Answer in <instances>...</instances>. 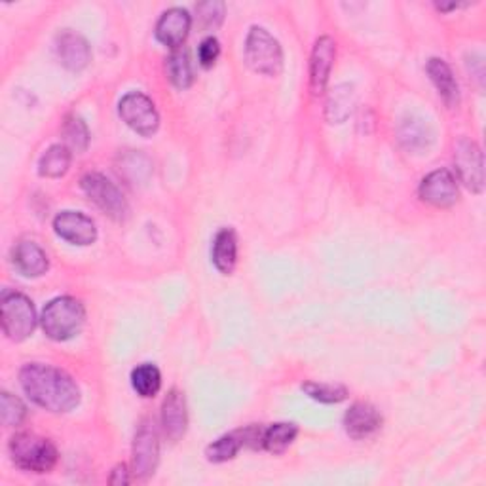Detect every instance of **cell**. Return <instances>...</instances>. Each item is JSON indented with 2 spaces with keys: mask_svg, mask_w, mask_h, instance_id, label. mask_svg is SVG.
Segmentation results:
<instances>
[{
  "mask_svg": "<svg viewBox=\"0 0 486 486\" xmlns=\"http://www.w3.org/2000/svg\"><path fill=\"white\" fill-rule=\"evenodd\" d=\"M297 435H299L297 424H289V422L273 424L264 430L263 449H266L272 454H283L293 445V441L297 439Z\"/></svg>",
  "mask_w": 486,
  "mask_h": 486,
  "instance_id": "cell-23",
  "label": "cell"
},
{
  "mask_svg": "<svg viewBox=\"0 0 486 486\" xmlns=\"http://www.w3.org/2000/svg\"><path fill=\"white\" fill-rule=\"evenodd\" d=\"M111 484H128L132 479H130V471L128 468L124 466V463H120V466H116L111 473Z\"/></svg>",
  "mask_w": 486,
  "mask_h": 486,
  "instance_id": "cell-32",
  "label": "cell"
},
{
  "mask_svg": "<svg viewBox=\"0 0 486 486\" xmlns=\"http://www.w3.org/2000/svg\"><path fill=\"white\" fill-rule=\"evenodd\" d=\"M132 386L141 397H154L162 386V374L158 367L144 363L134 369L132 372Z\"/></svg>",
  "mask_w": 486,
  "mask_h": 486,
  "instance_id": "cell-24",
  "label": "cell"
},
{
  "mask_svg": "<svg viewBox=\"0 0 486 486\" xmlns=\"http://www.w3.org/2000/svg\"><path fill=\"white\" fill-rule=\"evenodd\" d=\"M190 27H193V17L184 8H172L162 14L156 24V38L167 48H181L186 40Z\"/></svg>",
  "mask_w": 486,
  "mask_h": 486,
  "instance_id": "cell-13",
  "label": "cell"
},
{
  "mask_svg": "<svg viewBox=\"0 0 486 486\" xmlns=\"http://www.w3.org/2000/svg\"><path fill=\"white\" fill-rule=\"evenodd\" d=\"M245 63L251 71L266 76H278L283 69V52L280 42L263 27H251L245 40Z\"/></svg>",
  "mask_w": 486,
  "mask_h": 486,
  "instance_id": "cell-4",
  "label": "cell"
},
{
  "mask_svg": "<svg viewBox=\"0 0 486 486\" xmlns=\"http://www.w3.org/2000/svg\"><path fill=\"white\" fill-rule=\"evenodd\" d=\"M10 456L17 468L33 473H48L57 463L54 442L35 433H17L10 439Z\"/></svg>",
  "mask_w": 486,
  "mask_h": 486,
  "instance_id": "cell-3",
  "label": "cell"
},
{
  "mask_svg": "<svg viewBox=\"0 0 486 486\" xmlns=\"http://www.w3.org/2000/svg\"><path fill=\"white\" fill-rule=\"evenodd\" d=\"M118 113L120 118L125 122V125H130L135 134L143 137L154 135L160 125V114L156 111V104L153 103V99L139 92L124 95L118 104Z\"/></svg>",
  "mask_w": 486,
  "mask_h": 486,
  "instance_id": "cell-6",
  "label": "cell"
},
{
  "mask_svg": "<svg viewBox=\"0 0 486 486\" xmlns=\"http://www.w3.org/2000/svg\"><path fill=\"white\" fill-rule=\"evenodd\" d=\"M84 322H86V310H84L80 301L73 297L54 299L42 310L40 318L46 336L57 342L69 341V338L76 336L82 331Z\"/></svg>",
  "mask_w": 486,
  "mask_h": 486,
  "instance_id": "cell-2",
  "label": "cell"
},
{
  "mask_svg": "<svg viewBox=\"0 0 486 486\" xmlns=\"http://www.w3.org/2000/svg\"><path fill=\"white\" fill-rule=\"evenodd\" d=\"M0 322L5 334L14 342H24L36 329L33 303L21 293H5L0 303Z\"/></svg>",
  "mask_w": 486,
  "mask_h": 486,
  "instance_id": "cell-5",
  "label": "cell"
},
{
  "mask_svg": "<svg viewBox=\"0 0 486 486\" xmlns=\"http://www.w3.org/2000/svg\"><path fill=\"white\" fill-rule=\"evenodd\" d=\"M454 164L460 181L466 184L471 193H482L484 188V167L482 153L479 144L470 139H460L454 144Z\"/></svg>",
  "mask_w": 486,
  "mask_h": 486,
  "instance_id": "cell-9",
  "label": "cell"
},
{
  "mask_svg": "<svg viewBox=\"0 0 486 486\" xmlns=\"http://www.w3.org/2000/svg\"><path fill=\"white\" fill-rule=\"evenodd\" d=\"M63 135H65L67 146L76 153H84L88 149L90 132L88 125L80 116H69L65 125H63Z\"/></svg>",
  "mask_w": 486,
  "mask_h": 486,
  "instance_id": "cell-27",
  "label": "cell"
},
{
  "mask_svg": "<svg viewBox=\"0 0 486 486\" xmlns=\"http://www.w3.org/2000/svg\"><path fill=\"white\" fill-rule=\"evenodd\" d=\"M57 55L63 63V67L76 73L84 67H88L92 52L86 38L73 31H65L57 36Z\"/></svg>",
  "mask_w": 486,
  "mask_h": 486,
  "instance_id": "cell-15",
  "label": "cell"
},
{
  "mask_svg": "<svg viewBox=\"0 0 486 486\" xmlns=\"http://www.w3.org/2000/svg\"><path fill=\"white\" fill-rule=\"evenodd\" d=\"M428 74H430L431 82L435 84L441 99L445 101L449 107H458L460 88H458V82H456L451 67L447 65V61L439 59V57L430 59L428 61Z\"/></svg>",
  "mask_w": 486,
  "mask_h": 486,
  "instance_id": "cell-18",
  "label": "cell"
},
{
  "mask_svg": "<svg viewBox=\"0 0 486 486\" xmlns=\"http://www.w3.org/2000/svg\"><path fill=\"white\" fill-rule=\"evenodd\" d=\"M55 234L73 245H92L97 240L95 223L78 211H63L54 219Z\"/></svg>",
  "mask_w": 486,
  "mask_h": 486,
  "instance_id": "cell-11",
  "label": "cell"
},
{
  "mask_svg": "<svg viewBox=\"0 0 486 486\" xmlns=\"http://www.w3.org/2000/svg\"><path fill=\"white\" fill-rule=\"evenodd\" d=\"M165 73L167 78L172 80V84L179 90H186L194 80L193 73V63H190L188 52L183 48H177L172 52V55L165 61Z\"/></svg>",
  "mask_w": 486,
  "mask_h": 486,
  "instance_id": "cell-21",
  "label": "cell"
},
{
  "mask_svg": "<svg viewBox=\"0 0 486 486\" xmlns=\"http://www.w3.org/2000/svg\"><path fill=\"white\" fill-rule=\"evenodd\" d=\"M399 139L409 151H422L430 144L431 132L428 128V124H424L422 120H407L401 125Z\"/></svg>",
  "mask_w": 486,
  "mask_h": 486,
  "instance_id": "cell-26",
  "label": "cell"
},
{
  "mask_svg": "<svg viewBox=\"0 0 486 486\" xmlns=\"http://www.w3.org/2000/svg\"><path fill=\"white\" fill-rule=\"evenodd\" d=\"M211 259H213V264L221 273H232V270L236 268L238 240H236L234 230L223 228L219 232V234L215 236V242H213Z\"/></svg>",
  "mask_w": 486,
  "mask_h": 486,
  "instance_id": "cell-19",
  "label": "cell"
},
{
  "mask_svg": "<svg viewBox=\"0 0 486 486\" xmlns=\"http://www.w3.org/2000/svg\"><path fill=\"white\" fill-rule=\"evenodd\" d=\"M82 190L86 196L114 221H122L128 215V202L124 200L122 193L114 183L101 174H88L82 177Z\"/></svg>",
  "mask_w": 486,
  "mask_h": 486,
  "instance_id": "cell-7",
  "label": "cell"
},
{
  "mask_svg": "<svg viewBox=\"0 0 486 486\" xmlns=\"http://www.w3.org/2000/svg\"><path fill=\"white\" fill-rule=\"evenodd\" d=\"M219 54H221V46H219V40L215 36H207L202 40V45L198 48V57H200V63L203 67L213 65Z\"/></svg>",
  "mask_w": 486,
  "mask_h": 486,
  "instance_id": "cell-31",
  "label": "cell"
},
{
  "mask_svg": "<svg viewBox=\"0 0 486 486\" xmlns=\"http://www.w3.org/2000/svg\"><path fill=\"white\" fill-rule=\"evenodd\" d=\"M355 107V94L352 86H338L327 99V120L331 124H342L350 118Z\"/></svg>",
  "mask_w": 486,
  "mask_h": 486,
  "instance_id": "cell-22",
  "label": "cell"
},
{
  "mask_svg": "<svg viewBox=\"0 0 486 486\" xmlns=\"http://www.w3.org/2000/svg\"><path fill=\"white\" fill-rule=\"evenodd\" d=\"M162 426L169 441H179L186 433V426H188L186 401H184V395L177 390H172L164 399Z\"/></svg>",
  "mask_w": 486,
  "mask_h": 486,
  "instance_id": "cell-16",
  "label": "cell"
},
{
  "mask_svg": "<svg viewBox=\"0 0 486 486\" xmlns=\"http://www.w3.org/2000/svg\"><path fill=\"white\" fill-rule=\"evenodd\" d=\"M303 392H306L308 397H312L313 401H320V403L325 405L342 403L348 397V390L344 386L323 384V382H306L303 384Z\"/></svg>",
  "mask_w": 486,
  "mask_h": 486,
  "instance_id": "cell-28",
  "label": "cell"
},
{
  "mask_svg": "<svg viewBox=\"0 0 486 486\" xmlns=\"http://www.w3.org/2000/svg\"><path fill=\"white\" fill-rule=\"evenodd\" d=\"M14 266L27 278H38L46 273L50 263L48 255L35 242H21L14 247Z\"/></svg>",
  "mask_w": 486,
  "mask_h": 486,
  "instance_id": "cell-17",
  "label": "cell"
},
{
  "mask_svg": "<svg viewBox=\"0 0 486 486\" xmlns=\"http://www.w3.org/2000/svg\"><path fill=\"white\" fill-rule=\"evenodd\" d=\"M25 395L50 412H69L80 403V390L74 380L61 369L29 363L19 372Z\"/></svg>",
  "mask_w": 486,
  "mask_h": 486,
  "instance_id": "cell-1",
  "label": "cell"
},
{
  "mask_svg": "<svg viewBox=\"0 0 486 486\" xmlns=\"http://www.w3.org/2000/svg\"><path fill=\"white\" fill-rule=\"evenodd\" d=\"M334 57H336V42L331 36H322L315 40L310 61V86L313 95H320L325 92L334 65Z\"/></svg>",
  "mask_w": 486,
  "mask_h": 486,
  "instance_id": "cell-12",
  "label": "cell"
},
{
  "mask_svg": "<svg viewBox=\"0 0 486 486\" xmlns=\"http://www.w3.org/2000/svg\"><path fill=\"white\" fill-rule=\"evenodd\" d=\"M160 461V441L153 420H144L134 439V473L139 479L154 475Z\"/></svg>",
  "mask_w": 486,
  "mask_h": 486,
  "instance_id": "cell-8",
  "label": "cell"
},
{
  "mask_svg": "<svg viewBox=\"0 0 486 486\" xmlns=\"http://www.w3.org/2000/svg\"><path fill=\"white\" fill-rule=\"evenodd\" d=\"M242 447H243L242 435H240V431H234V433L223 435L221 439L211 442V445L205 449V456L209 461L223 463V461L236 458V454L240 452Z\"/></svg>",
  "mask_w": 486,
  "mask_h": 486,
  "instance_id": "cell-25",
  "label": "cell"
},
{
  "mask_svg": "<svg viewBox=\"0 0 486 486\" xmlns=\"http://www.w3.org/2000/svg\"><path fill=\"white\" fill-rule=\"evenodd\" d=\"M200 24L209 31V29H217L223 19H224V5L219 3V0H209V3H202L196 8Z\"/></svg>",
  "mask_w": 486,
  "mask_h": 486,
  "instance_id": "cell-30",
  "label": "cell"
},
{
  "mask_svg": "<svg viewBox=\"0 0 486 486\" xmlns=\"http://www.w3.org/2000/svg\"><path fill=\"white\" fill-rule=\"evenodd\" d=\"M380 426H382V416L369 403H355L344 414V430L355 441L374 435Z\"/></svg>",
  "mask_w": 486,
  "mask_h": 486,
  "instance_id": "cell-14",
  "label": "cell"
},
{
  "mask_svg": "<svg viewBox=\"0 0 486 486\" xmlns=\"http://www.w3.org/2000/svg\"><path fill=\"white\" fill-rule=\"evenodd\" d=\"M0 409H3L0 416H3V424L6 428L21 426V422L27 416V407L24 405V401L8 392H3V395H0Z\"/></svg>",
  "mask_w": 486,
  "mask_h": 486,
  "instance_id": "cell-29",
  "label": "cell"
},
{
  "mask_svg": "<svg viewBox=\"0 0 486 486\" xmlns=\"http://www.w3.org/2000/svg\"><path fill=\"white\" fill-rule=\"evenodd\" d=\"M418 194L422 202L441 209L452 207L460 196L458 183L449 169H437V172L424 177V181L420 183Z\"/></svg>",
  "mask_w": 486,
  "mask_h": 486,
  "instance_id": "cell-10",
  "label": "cell"
},
{
  "mask_svg": "<svg viewBox=\"0 0 486 486\" xmlns=\"http://www.w3.org/2000/svg\"><path fill=\"white\" fill-rule=\"evenodd\" d=\"M71 167V149L67 144H54L42 154L38 162V174L48 179L63 177Z\"/></svg>",
  "mask_w": 486,
  "mask_h": 486,
  "instance_id": "cell-20",
  "label": "cell"
}]
</instances>
